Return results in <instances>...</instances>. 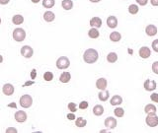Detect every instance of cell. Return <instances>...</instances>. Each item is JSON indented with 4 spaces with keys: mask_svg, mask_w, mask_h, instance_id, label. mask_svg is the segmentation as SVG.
Returning a JSON list of instances; mask_svg holds the SVG:
<instances>
[{
    "mask_svg": "<svg viewBox=\"0 0 158 133\" xmlns=\"http://www.w3.org/2000/svg\"><path fill=\"white\" fill-rule=\"evenodd\" d=\"M69 65H70V60L66 56H61L56 60V67L58 68V69H61V70L66 69V68L69 67Z\"/></svg>",
    "mask_w": 158,
    "mask_h": 133,
    "instance_id": "5",
    "label": "cell"
},
{
    "mask_svg": "<svg viewBox=\"0 0 158 133\" xmlns=\"http://www.w3.org/2000/svg\"><path fill=\"white\" fill-rule=\"evenodd\" d=\"M33 84H35V81H34V80H32V81H27L26 83L23 85V87H27V86H31V85H33Z\"/></svg>",
    "mask_w": 158,
    "mask_h": 133,
    "instance_id": "41",
    "label": "cell"
},
{
    "mask_svg": "<svg viewBox=\"0 0 158 133\" xmlns=\"http://www.w3.org/2000/svg\"><path fill=\"white\" fill-rule=\"evenodd\" d=\"M105 126L110 129H114V128L117 126V119L114 118L112 116H109L105 119Z\"/></svg>",
    "mask_w": 158,
    "mask_h": 133,
    "instance_id": "10",
    "label": "cell"
},
{
    "mask_svg": "<svg viewBox=\"0 0 158 133\" xmlns=\"http://www.w3.org/2000/svg\"><path fill=\"white\" fill-rule=\"evenodd\" d=\"M139 56L141 57V58H148V57L151 55V51H150V48L147 47V46H142V47H141V49H139Z\"/></svg>",
    "mask_w": 158,
    "mask_h": 133,
    "instance_id": "11",
    "label": "cell"
},
{
    "mask_svg": "<svg viewBox=\"0 0 158 133\" xmlns=\"http://www.w3.org/2000/svg\"><path fill=\"white\" fill-rule=\"evenodd\" d=\"M15 119H16L17 122H25L27 120V114L24 110H18L15 114Z\"/></svg>",
    "mask_w": 158,
    "mask_h": 133,
    "instance_id": "9",
    "label": "cell"
},
{
    "mask_svg": "<svg viewBox=\"0 0 158 133\" xmlns=\"http://www.w3.org/2000/svg\"><path fill=\"white\" fill-rule=\"evenodd\" d=\"M114 114L117 117H123L124 114V110L122 108H117L114 110Z\"/></svg>",
    "mask_w": 158,
    "mask_h": 133,
    "instance_id": "30",
    "label": "cell"
},
{
    "mask_svg": "<svg viewBox=\"0 0 158 133\" xmlns=\"http://www.w3.org/2000/svg\"><path fill=\"white\" fill-rule=\"evenodd\" d=\"M139 6L135 5V4H132V5L128 6V12H130V14H132V15L137 14V12H139Z\"/></svg>",
    "mask_w": 158,
    "mask_h": 133,
    "instance_id": "29",
    "label": "cell"
},
{
    "mask_svg": "<svg viewBox=\"0 0 158 133\" xmlns=\"http://www.w3.org/2000/svg\"><path fill=\"white\" fill-rule=\"evenodd\" d=\"M107 25L109 28L111 29H115L118 26V19L115 16H110L107 19Z\"/></svg>",
    "mask_w": 158,
    "mask_h": 133,
    "instance_id": "13",
    "label": "cell"
},
{
    "mask_svg": "<svg viewBox=\"0 0 158 133\" xmlns=\"http://www.w3.org/2000/svg\"><path fill=\"white\" fill-rule=\"evenodd\" d=\"M32 2H33V3H39L40 0H32Z\"/></svg>",
    "mask_w": 158,
    "mask_h": 133,
    "instance_id": "47",
    "label": "cell"
},
{
    "mask_svg": "<svg viewBox=\"0 0 158 133\" xmlns=\"http://www.w3.org/2000/svg\"><path fill=\"white\" fill-rule=\"evenodd\" d=\"M24 22V17L22 15H15L12 18V23L15 25H21Z\"/></svg>",
    "mask_w": 158,
    "mask_h": 133,
    "instance_id": "24",
    "label": "cell"
},
{
    "mask_svg": "<svg viewBox=\"0 0 158 133\" xmlns=\"http://www.w3.org/2000/svg\"><path fill=\"white\" fill-rule=\"evenodd\" d=\"M98 58H99V54H98V51L94 48H88L87 50H85L83 54V59L86 63L88 64H92L95 63Z\"/></svg>",
    "mask_w": 158,
    "mask_h": 133,
    "instance_id": "1",
    "label": "cell"
},
{
    "mask_svg": "<svg viewBox=\"0 0 158 133\" xmlns=\"http://www.w3.org/2000/svg\"><path fill=\"white\" fill-rule=\"evenodd\" d=\"M55 4L54 0H43V6L44 8H52Z\"/></svg>",
    "mask_w": 158,
    "mask_h": 133,
    "instance_id": "28",
    "label": "cell"
},
{
    "mask_svg": "<svg viewBox=\"0 0 158 133\" xmlns=\"http://www.w3.org/2000/svg\"><path fill=\"white\" fill-rule=\"evenodd\" d=\"M145 33H146V35H149V37H153V35H155L157 34V28H156V26H154V25H148L145 28Z\"/></svg>",
    "mask_w": 158,
    "mask_h": 133,
    "instance_id": "14",
    "label": "cell"
},
{
    "mask_svg": "<svg viewBox=\"0 0 158 133\" xmlns=\"http://www.w3.org/2000/svg\"><path fill=\"white\" fill-rule=\"evenodd\" d=\"M2 62H3V56L0 55V63H2Z\"/></svg>",
    "mask_w": 158,
    "mask_h": 133,
    "instance_id": "46",
    "label": "cell"
},
{
    "mask_svg": "<svg viewBox=\"0 0 158 133\" xmlns=\"http://www.w3.org/2000/svg\"><path fill=\"white\" fill-rule=\"evenodd\" d=\"M152 71L155 73V74L158 75V61L153 62V64H152Z\"/></svg>",
    "mask_w": 158,
    "mask_h": 133,
    "instance_id": "34",
    "label": "cell"
},
{
    "mask_svg": "<svg viewBox=\"0 0 158 133\" xmlns=\"http://www.w3.org/2000/svg\"><path fill=\"white\" fill-rule=\"evenodd\" d=\"M67 108L71 112H75L77 110V106H76V104L75 103H69L68 104V106H67Z\"/></svg>",
    "mask_w": 158,
    "mask_h": 133,
    "instance_id": "32",
    "label": "cell"
},
{
    "mask_svg": "<svg viewBox=\"0 0 158 133\" xmlns=\"http://www.w3.org/2000/svg\"><path fill=\"white\" fill-rule=\"evenodd\" d=\"M123 103V98L119 95H115L114 97L111 99V105L112 106H119Z\"/></svg>",
    "mask_w": 158,
    "mask_h": 133,
    "instance_id": "19",
    "label": "cell"
},
{
    "mask_svg": "<svg viewBox=\"0 0 158 133\" xmlns=\"http://www.w3.org/2000/svg\"><path fill=\"white\" fill-rule=\"evenodd\" d=\"M145 122L148 126H150V127H155V126L158 125V116L155 114V112L147 114Z\"/></svg>",
    "mask_w": 158,
    "mask_h": 133,
    "instance_id": "3",
    "label": "cell"
},
{
    "mask_svg": "<svg viewBox=\"0 0 158 133\" xmlns=\"http://www.w3.org/2000/svg\"><path fill=\"white\" fill-rule=\"evenodd\" d=\"M9 1H10V0H0V4H1V5H6V4L9 3Z\"/></svg>",
    "mask_w": 158,
    "mask_h": 133,
    "instance_id": "43",
    "label": "cell"
},
{
    "mask_svg": "<svg viewBox=\"0 0 158 133\" xmlns=\"http://www.w3.org/2000/svg\"><path fill=\"white\" fill-rule=\"evenodd\" d=\"M107 84H108V82H107V80L105 78H99L96 81V87L99 89V90L103 91V90H106Z\"/></svg>",
    "mask_w": 158,
    "mask_h": 133,
    "instance_id": "12",
    "label": "cell"
},
{
    "mask_svg": "<svg viewBox=\"0 0 158 133\" xmlns=\"http://www.w3.org/2000/svg\"><path fill=\"white\" fill-rule=\"evenodd\" d=\"M61 6L64 10H71L73 8V2L72 0H62Z\"/></svg>",
    "mask_w": 158,
    "mask_h": 133,
    "instance_id": "20",
    "label": "cell"
},
{
    "mask_svg": "<svg viewBox=\"0 0 158 133\" xmlns=\"http://www.w3.org/2000/svg\"><path fill=\"white\" fill-rule=\"evenodd\" d=\"M150 2L153 6H158V0H150Z\"/></svg>",
    "mask_w": 158,
    "mask_h": 133,
    "instance_id": "44",
    "label": "cell"
},
{
    "mask_svg": "<svg viewBox=\"0 0 158 133\" xmlns=\"http://www.w3.org/2000/svg\"><path fill=\"white\" fill-rule=\"evenodd\" d=\"M88 35H89V37H91V39H97V37H99L100 33L96 28H92L89 30Z\"/></svg>",
    "mask_w": 158,
    "mask_h": 133,
    "instance_id": "23",
    "label": "cell"
},
{
    "mask_svg": "<svg viewBox=\"0 0 158 133\" xmlns=\"http://www.w3.org/2000/svg\"><path fill=\"white\" fill-rule=\"evenodd\" d=\"M14 90H15L14 86L9 83L4 84L3 88H2V92H3V94L6 95V96H12L13 93H14Z\"/></svg>",
    "mask_w": 158,
    "mask_h": 133,
    "instance_id": "8",
    "label": "cell"
},
{
    "mask_svg": "<svg viewBox=\"0 0 158 133\" xmlns=\"http://www.w3.org/2000/svg\"><path fill=\"white\" fill-rule=\"evenodd\" d=\"M34 54V50L30 45H24L21 48V55L25 58H31Z\"/></svg>",
    "mask_w": 158,
    "mask_h": 133,
    "instance_id": "6",
    "label": "cell"
},
{
    "mask_svg": "<svg viewBox=\"0 0 158 133\" xmlns=\"http://www.w3.org/2000/svg\"><path fill=\"white\" fill-rule=\"evenodd\" d=\"M90 26L92 27V28H100V27L102 26V20L100 19L99 17H94L92 18V19L90 20Z\"/></svg>",
    "mask_w": 158,
    "mask_h": 133,
    "instance_id": "15",
    "label": "cell"
},
{
    "mask_svg": "<svg viewBox=\"0 0 158 133\" xmlns=\"http://www.w3.org/2000/svg\"><path fill=\"white\" fill-rule=\"evenodd\" d=\"M36 77H37V70L33 69L32 72H31V78H32V80H34Z\"/></svg>",
    "mask_w": 158,
    "mask_h": 133,
    "instance_id": "40",
    "label": "cell"
},
{
    "mask_svg": "<svg viewBox=\"0 0 158 133\" xmlns=\"http://www.w3.org/2000/svg\"><path fill=\"white\" fill-rule=\"evenodd\" d=\"M86 124H87V120L83 117H78L75 120V125L77 127H84V126H86Z\"/></svg>",
    "mask_w": 158,
    "mask_h": 133,
    "instance_id": "25",
    "label": "cell"
},
{
    "mask_svg": "<svg viewBox=\"0 0 158 133\" xmlns=\"http://www.w3.org/2000/svg\"><path fill=\"white\" fill-rule=\"evenodd\" d=\"M6 132L7 133H16L18 132L17 128H14V127H8L7 129H6Z\"/></svg>",
    "mask_w": 158,
    "mask_h": 133,
    "instance_id": "37",
    "label": "cell"
},
{
    "mask_svg": "<svg viewBox=\"0 0 158 133\" xmlns=\"http://www.w3.org/2000/svg\"><path fill=\"white\" fill-rule=\"evenodd\" d=\"M44 21L48 22V23L52 22L53 20L55 19L54 13L52 12V11H46V12H44Z\"/></svg>",
    "mask_w": 158,
    "mask_h": 133,
    "instance_id": "16",
    "label": "cell"
},
{
    "mask_svg": "<svg viewBox=\"0 0 158 133\" xmlns=\"http://www.w3.org/2000/svg\"><path fill=\"white\" fill-rule=\"evenodd\" d=\"M88 106H89L88 102H86V101H82L81 103L79 104V108H80V110H86V108H88Z\"/></svg>",
    "mask_w": 158,
    "mask_h": 133,
    "instance_id": "33",
    "label": "cell"
},
{
    "mask_svg": "<svg viewBox=\"0 0 158 133\" xmlns=\"http://www.w3.org/2000/svg\"><path fill=\"white\" fill-rule=\"evenodd\" d=\"M91 2H93V3H97V2H100L101 0H90Z\"/></svg>",
    "mask_w": 158,
    "mask_h": 133,
    "instance_id": "45",
    "label": "cell"
},
{
    "mask_svg": "<svg viewBox=\"0 0 158 133\" xmlns=\"http://www.w3.org/2000/svg\"><path fill=\"white\" fill-rule=\"evenodd\" d=\"M93 114L95 115H97V116H100V115H102L104 114V108L101 105L95 106L94 108H93Z\"/></svg>",
    "mask_w": 158,
    "mask_h": 133,
    "instance_id": "22",
    "label": "cell"
},
{
    "mask_svg": "<svg viewBox=\"0 0 158 133\" xmlns=\"http://www.w3.org/2000/svg\"><path fill=\"white\" fill-rule=\"evenodd\" d=\"M143 87L145 89L146 91H154L156 89V82L154 80H150V79H147L145 80L143 84Z\"/></svg>",
    "mask_w": 158,
    "mask_h": 133,
    "instance_id": "7",
    "label": "cell"
},
{
    "mask_svg": "<svg viewBox=\"0 0 158 133\" xmlns=\"http://www.w3.org/2000/svg\"><path fill=\"white\" fill-rule=\"evenodd\" d=\"M8 108H17V105H16V103H11V104H9V105L7 106Z\"/></svg>",
    "mask_w": 158,
    "mask_h": 133,
    "instance_id": "42",
    "label": "cell"
},
{
    "mask_svg": "<svg viewBox=\"0 0 158 133\" xmlns=\"http://www.w3.org/2000/svg\"><path fill=\"white\" fill-rule=\"evenodd\" d=\"M152 48L155 52H158V39H155L152 43Z\"/></svg>",
    "mask_w": 158,
    "mask_h": 133,
    "instance_id": "36",
    "label": "cell"
},
{
    "mask_svg": "<svg viewBox=\"0 0 158 133\" xmlns=\"http://www.w3.org/2000/svg\"><path fill=\"white\" fill-rule=\"evenodd\" d=\"M128 52H130V54H132V49H128Z\"/></svg>",
    "mask_w": 158,
    "mask_h": 133,
    "instance_id": "48",
    "label": "cell"
},
{
    "mask_svg": "<svg viewBox=\"0 0 158 133\" xmlns=\"http://www.w3.org/2000/svg\"><path fill=\"white\" fill-rule=\"evenodd\" d=\"M122 39V35L120 34L119 32H113L111 33L110 35V39L114 43H117V41H120Z\"/></svg>",
    "mask_w": 158,
    "mask_h": 133,
    "instance_id": "21",
    "label": "cell"
},
{
    "mask_svg": "<svg viewBox=\"0 0 158 133\" xmlns=\"http://www.w3.org/2000/svg\"><path fill=\"white\" fill-rule=\"evenodd\" d=\"M150 99H151V101L154 102V103H158V94L157 93H153V94L150 96Z\"/></svg>",
    "mask_w": 158,
    "mask_h": 133,
    "instance_id": "35",
    "label": "cell"
},
{
    "mask_svg": "<svg viewBox=\"0 0 158 133\" xmlns=\"http://www.w3.org/2000/svg\"><path fill=\"white\" fill-rule=\"evenodd\" d=\"M33 105V99L30 95H23L20 98V106L24 108H29Z\"/></svg>",
    "mask_w": 158,
    "mask_h": 133,
    "instance_id": "4",
    "label": "cell"
},
{
    "mask_svg": "<svg viewBox=\"0 0 158 133\" xmlns=\"http://www.w3.org/2000/svg\"><path fill=\"white\" fill-rule=\"evenodd\" d=\"M0 24H1V18H0Z\"/></svg>",
    "mask_w": 158,
    "mask_h": 133,
    "instance_id": "49",
    "label": "cell"
},
{
    "mask_svg": "<svg viewBox=\"0 0 158 133\" xmlns=\"http://www.w3.org/2000/svg\"><path fill=\"white\" fill-rule=\"evenodd\" d=\"M44 79L46 80V81H52V80L53 79V74L52 72H50V71H48V72H46L44 74Z\"/></svg>",
    "mask_w": 158,
    "mask_h": 133,
    "instance_id": "31",
    "label": "cell"
},
{
    "mask_svg": "<svg viewBox=\"0 0 158 133\" xmlns=\"http://www.w3.org/2000/svg\"><path fill=\"white\" fill-rule=\"evenodd\" d=\"M98 97H99V100L101 102H106L109 99V97H110V93L107 90H103L98 94Z\"/></svg>",
    "mask_w": 158,
    "mask_h": 133,
    "instance_id": "18",
    "label": "cell"
},
{
    "mask_svg": "<svg viewBox=\"0 0 158 133\" xmlns=\"http://www.w3.org/2000/svg\"><path fill=\"white\" fill-rule=\"evenodd\" d=\"M136 2L139 4V5L144 6V5H146V4H147L148 0H136Z\"/></svg>",
    "mask_w": 158,
    "mask_h": 133,
    "instance_id": "39",
    "label": "cell"
},
{
    "mask_svg": "<svg viewBox=\"0 0 158 133\" xmlns=\"http://www.w3.org/2000/svg\"><path fill=\"white\" fill-rule=\"evenodd\" d=\"M107 60L110 63H115L116 61L118 60V55L116 52H110L108 55H107Z\"/></svg>",
    "mask_w": 158,
    "mask_h": 133,
    "instance_id": "26",
    "label": "cell"
},
{
    "mask_svg": "<svg viewBox=\"0 0 158 133\" xmlns=\"http://www.w3.org/2000/svg\"><path fill=\"white\" fill-rule=\"evenodd\" d=\"M71 79V74L69 72H63L61 73V75L59 76V81L61 83H68Z\"/></svg>",
    "mask_w": 158,
    "mask_h": 133,
    "instance_id": "17",
    "label": "cell"
},
{
    "mask_svg": "<svg viewBox=\"0 0 158 133\" xmlns=\"http://www.w3.org/2000/svg\"><path fill=\"white\" fill-rule=\"evenodd\" d=\"M144 112L146 114H150V112H156V106L152 104H149V105H146L145 108H144Z\"/></svg>",
    "mask_w": 158,
    "mask_h": 133,
    "instance_id": "27",
    "label": "cell"
},
{
    "mask_svg": "<svg viewBox=\"0 0 158 133\" xmlns=\"http://www.w3.org/2000/svg\"><path fill=\"white\" fill-rule=\"evenodd\" d=\"M67 118L69 119V120H74L76 117H75V114H74V112H70V114H67Z\"/></svg>",
    "mask_w": 158,
    "mask_h": 133,
    "instance_id": "38",
    "label": "cell"
},
{
    "mask_svg": "<svg viewBox=\"0 0 158 133\" xmlns=\"http://www.w3.org/2000/svg\"><path fill=\"white\" fill-rule=\"evenodd\" d=\"M13 39L16 41H23L26 39V32L24 29L22 28H17L13 32Z\"/></svg>",
    "mask_w": 158,
    "mask_h": 133,
    "instance_id": "2",
    "label": "cell"
}]
</instances>
